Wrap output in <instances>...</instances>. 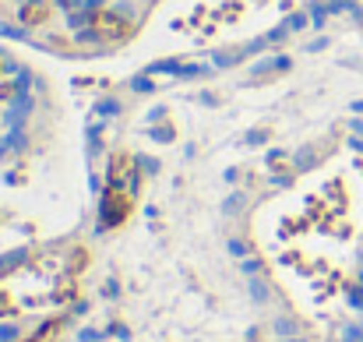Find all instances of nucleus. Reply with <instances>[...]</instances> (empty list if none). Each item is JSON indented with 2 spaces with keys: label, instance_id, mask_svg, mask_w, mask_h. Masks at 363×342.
I'll use <instances>...</instances> for the list:
<instances>
[{
  "label": "nucleus",
  "instance_id": "1",
  "mask_svg": "<svg viewBox=\"0 0 363 342\" xmlns=\"http://www.w3.org/2000/svg\"><path fill=\"white\" fill-rule=\"evenodd\" d=\"M134 184H138V166H134V159H130L127 152L113 155L110 184H106V198H103V223H106V226H117L123 216L130 212Z\"/></svg>",
  "mask_w": 363,
  "mask_h": 342
},
{
  "label": "nucleus",
  "instance_id": "2",
  "mask_svg": "<svg viewBox=\"0 0 363 342\" xmlns=\"http://www.w3.org/2000/svg\"><path fill=\"white\" fill-rule=\"evenodd\" d=\"M89 25H92V32L99 39H121V35H127V21L121 14H113V11H96Z\"/></svg>",
  "mask_w": 363,
  "mask_h": 342
},
{
  "label": "nucleus",
  "instance_id": "3",
  "mask_svg": "<svg viewBox=\"0 0 363 342\" xmlns=\"http://www.w3.org/2000/svg\"><path fill=\"white\" fill-rule=\"evenodd\" d=\"M46 14H50V7H25V14H21V18H25L28 25H35V21H43Z\"/></svg>",
  "mask_w": 363,
  "mask_h": 342
}]
</instances>
